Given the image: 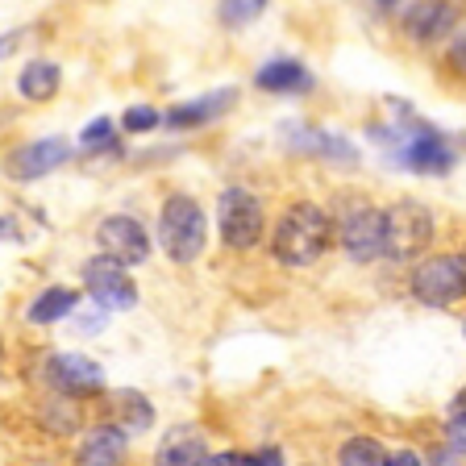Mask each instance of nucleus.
<instances>
[{
	"label": "nucleus",
	"instance_id": "nucleus-1",
	"mask_svg": "<svg viewBox=\"0 0 466 466\" xmlns=\"http://www.w3.org/2000/svg\"><path fill=\"white\" fill-rule=\"evenodd\" d=\"M333 242V221L329 213L312 200L291 204L288 213L279 217L271 238V254L283 262V267H312L320 254L329 250Z\"/></svg>",
	"mask_w": 466,
	"mask_h": 466
},
{
	"label": "nucleus",
	"instance_id": "nucleus-2",
	"mask_svg": "<svg viewBox=\"0 0 466 466\" xmlns=\"http://www.w3.org/2000/svg\"><path fill=\"white\" fill-rule=\"evenodd\" d=\"M158 246L179 267L200 258L204 246H208V217H204L200 200H192L184 192L167 196L163 208H158Z\"/></svg>",
	"mask_w": 466,
	"mask_h": 466
},
{
	"label": "nucleus",
	"instance_id": "nucleus-3",
	"mask_svg": "<svg viewBox=\"0 0 466 466\" xmlns=\"http://www.w3.org/2000/svg\"><path fill=\"white\" fill-rule=\"evenodd\" d=\"M433 242V213L420 200H396L383 208V254L396 262L417 258Z\"/></svg>",
	"mask_w": 466,
	"mask_h": 466
},
{
	"label": "nucleus",
	"instance_id": "nucleus-4",
	"mask_svg": "<svg viewBox=\"0 0 466 466\" xmlns=\"http://www.w3.org/2000/svg\"><path fill=\"white\" fill-rule=\"evenodd\" d=\"M412 296L429 309H450L466 296V254H433L412 271Z\"/></svg>",
	"mask_w": 466,
	"mask_h": 466
},
{
	"label": "nucleus",
	"instance_id": "nucleus-5",
	"mask_svg": "<svg viewBox=\"0 0 466 466\" xmlns=\"http://www.w3.org/2000/svg\"><path fill=\"white\" fill-rule=\"evenodd\" d=\"M217 225H221V242L229 250H250L262 242V200L246 187H225L217 200Z\"/></svg>",
	"mask_w": 466,
	"mask_h": 466
},
{
	"label": "nucleus",
	"instance_id": "nucleus-6",
	"mask_svg": "<svg viewBox=\"0 0 466 466\" xmlns=\"http://www.w3.org/2000/svg\"><path fill=\"white\" fill-rule=\"evenodd\" d=\"M84 291L92 296V304H100L105 312H129L137 304V283L129 279V271L108 254H96V258L84 262Z\"/></svg>",
	"mask_w": 466,
	"mask_h": 466
},
{
	"label": "nucleus",
	"instance_id": "nucleus-7",
	"mask_svg": "<svg viewBox=\"0 0 466 466\" xmlns=\"http://www.w3.org/2000/svg\"><path fill=\"white\" fill-rule=\"evenodd\" d=\"M338 238H341V250L354 262L383 258V208H375L367 200L350 204L338 221Z\"/></svg>",
	"mask_w": 466,
	"mask_h": 466
},
{
	"label": "nucleus",
	"instance_id": "nucleus-8",
	"mask_svg": "<svg viewBox=\"0 0 466 466\" xmlns=\"http://www.w3.org/2000/svg\"><path fill=\"white\" fill-rule=\"evenodd\" d=\"M71 163V142L67 137H38V142H21L9 158H5V175L13 184H34L46 179L50 171Z\"/></svg>",
	"mask_w": 466,
	"mask_h": 466
},
{
	"label": "nucleus",
	"instance_id": "nucleus-9",
	"mask_svg": "<svg viewBox=\"0 0 466 466\" xmlns=\"http://www.w3.org/2000/svg\"><path fill=\"white\" fill-rule=\"evenodd\" d=\"M96 246H100V254L116 258L121 267H142V262L150 258V233L129 213L105 217V221L96 225Z\"/></svg>",
	"mask_w": 466,
	"mask_h": 466
},
{
	"label": "nucleus",
	"instance_id": "nucleus-10",
	"mask_svg": "<svg viewBox=\"0 0 466 466\" xmlns=\"http://www.w3.org/2000/svg\"><path fill=\"white\" fill-rule=\"evenodd\" d=\"M454 25H458V0H417V5L404 13V34L417 42V46L441 42Z\"/></svg>",
	"mask_w": 466,
	"mask_h": 466
},
{
	"label": "nucleus",
	"instance_id": "nucleus-11",
	"mask_svg": "<svg viewBox=\"0 0 466 466\" xmlns=\"http://www.w3.org/2000/svg\"><path fill=\"white\" fill-rule=\"evenodd\" d=\"M233 105H238V87H213V92H204V96L175 105L163 121H167V129H200V126H208V121H217V116H225Z\"/></svg>",
	"mask_w": 466,
	"mask_h": 466
},
{
	"label": "nucleus",
	"instance_id": "nucleus-12",
	"mask_svg": "<svg viewBox=\"0 0 466 466\" xmlns=\"http://www.w3.org/2000/svg\"><path fill=\"white\" fill-rule=\"evenodd\" d=\"M129 433L121 425H96L76 450V466H126Z\"/></svg>",
	"mask_w": 466,
	"mask_h": 466
},
{
	"label": "nucleus",
	"instance_id": "nucleus-13",
	"mask_svg": "<svg viewBox=\"0 0 466 466\" xmlns=\"http://www.w3.org/2000/svg\"><path fill=\"white\" fill-rule=\"evenodd\" d=\"M46 379L58 391H96V388H105V370H100V362L84 359V354H50Z\"/></svg>",
	"mask_w": 466,
	"mask_h": 466
},
{
	"label": "nucleus",
	"instance_id": "nucleus-14",
	"mask_svg": "<svg viewBox=\"0 0 466 466\" xmlns=\"http://www.w3.org/2000/svg\"><path fill=\"white\" fill-rule=\"evenodd\" d=\"M400 163H404L408 171H420V175H446L450 167H454V150H450L437 134L425 129V134H417L404 150H400Z\"/></svg>",
	"mask_w": 466,
	"mask_h": 466
},
{
	"label": "nucleus",
	"instance_id": "nucleus-15",
	"mask_svg": "<svg viewBox=\"0 0 466 466\" xmlns=\"http://www.w3.org/2000/svg\"><path fill=\"white\" fill-rule=\"evenodd\" d=\"M291 137V150H304V155H320V158H329V163H341V167H354L359 163V150L346 142V137L338 134H325V129H309V126H291L288 129Z\"/></svg>",
	"mask_w": 466,
	"mask_h": 466
},
{
	"label": "nucleus",
	"instance_id": "nucleus-16",
	"mask_svg": "<svg viewBox=\"0 0 466 466\" xmlns=\"http://www.w3.org/2000/svg\"><path fill=\"white\" fill-rule=\"evenodd\" d=\"M155 466H208V446L196 429L179 425L163 437V446L155 454Z\"/></svg>",
	"mask_w": 466,
	"mask_h": 466
},
{
	"label": "nucleus",
	"instance_id": "nucleus-17",
	"mask_svg": "<svg viewBox=\"0 0 466 466\" xmlns=\"http://www.w3.org/2000/svg\"><path fill=\"white\" fill-rule=\"evenodd\" d=\"M58 87H63V67H58V63H50V58H34V63H25V67H21V76H17V92L25 100H34V105L55 100Z\"/></svg>",
	"mask_w": 466,
	"mask_h": 466
},
{
	"label": "nucleus",
	"instance_id": "nucleus-18",
	"mask_svg": "<svg viewBox=\"0 0 466 466\" xmlns=\"http://www.w3.org/2000/svg\"><path fill=\"white\" fill-rule=\"evenodd\" d=\"M254 84H258L262 92H309L312 76L304 63H296V58H271V63L258 67Z\"/></svg>",
	"mask_w": 466,
	"mask_h": 466
},
{
	"label": "nucleus",
	"instance_id": "nucleus-19",
	"mask_svg": "<svg viewBox=\"0 0 466 466\" xmlns=\"http://www.w3.org/2000/svg\"><path fill=\"white\" fill-rule=\"evenodd\" d=\"M76 309H79V291L55 283V288H46L42 296H34V304L25 309V317L34 320V325H55V320H67Z\"/></svg>",
	"mask_w": 466,
	"mask_h": 466
},
{
	"label": "nucleus",
	"instance_id": "nucleus-20",
	"mask_svg": "<svg viewBox=\"0 0 466 466\" xmlns=\"http://www.w3.org/2000/svg\"><path fill=\"white\" fill-rule=\"evenodd\" d=\"M150 425H155L150 400L137 396V391H126V396H121V429H126V433H150Z\"/></svg>",
	"mask_w": 466,
	"mask_h": 466
},
{
	"label": "nucleus",
	"instance_id": "nucleus-21",
	"mask_svg": "<svg viewBox=\"0 0 466 466\" xmlns=\"http://www.w3.org/2000/svg\"><path fill=\"white\" fill-rule=\"evenodd\" d=\"M383 446L375 437H350L341 446V466H383Z\"/></svg>",
	"mask_w": 466,
	"mask_h": 466
},
{
	"label": "nucleus",
	"instance_id": "nucleus-22",
	"mask_svg": "<svg viewBox=\"0 0 466 466\" xmlns=\"http://www.w3.org/2000/svg\"><path fill=\"white\" fill-rule=\"evenodd\" d=\"M262 13H267V0H221V21L233 29L258 21Z\"/></svg>",
	"mask_w": 466,
	"mask_h": 466
},
{
	"label": "nucleus",
	"instance_id": "nucleus-23",
	"mask_svg": "<svg viewBox=\"0 0 466 466\" xmlns=\"http://www.w3.org/2000/svg\"><path fill=\"white\" fill-rule=\"evenodd\" d=\"M113 121H108V116H96V121H87L84 126V134H79V146H84L87 155H92V150H108V146L116 142V134H113Z\"/></svg>",
	"mask_w": 466,
	"mask_h": 466
},
{
	"label": "nucleus",
	"instance_id": "nucleus-24",
	"mask_svg": "<svg viewBox=\"0 0 466 466\" xmlns=\"http://www.w3.org/2000/svg\"><path fill=\"white\" fill-rule=\"evenodd\" d=\"M121 126H126V134H150V129L163 126V113L150 105H134V108H126Z\"/></svg>",
	"mask_w": 466,
	"mask_h": 466
},
{
	"label": "nucleus",
	"instance_id": "nucleus-25",
	"mask_svg": "<svg viewBox=\"0 0 466 466\" xmlns=\"http://www.w3.org/2000/svg\"><path fill=\"white\" fill-rule=\"evenodd\" d=\"M450 446H454V454H466V412H454L450 417Z\"/></svg>",
	"mask_w": 466,
	"mask_h": 466
},
{
	"label": "nucleus",
	"instance_id": "nucleus-26",
	"mask_svg": "<svg viewBox=\"0 0 466 466\" xmlns=\"http://www.w3.org/2000/svg\"><path fill=\"white\" fill-rule=\"evenodd\" d=\"M446 63H450V71H454V76H462V79H466V34L454 42V46H450Z\"/></svg>",
	"mask_w": 466,
	"mask_h": 466
},
{
	"label": "nucleus",
	"instance_id": "nucleus-27",
	"mask_svg": "<svg viewBox=\"0 0 466 466\" xmlns=\"http://www.w3.org/2000/svg\"><path fill=\"white\" fill-rule=\"evenodd\" d=\"M208 466H254L246 454H233V450H225V454H208Z\"/></svg>",
	"mask_w": 466,
	"mask_h": 466
},
{
	"label": "nucleus",
	"instance_id": "nucleus-28",
	"mask_svg": "<svg viewBox=\"0 0 466 466\" xmlns=\"http://www.w3.org/2000/svg\"><path fill=\"white\" fill-rule=\"evenodd\" d=\"M383 466H420V458L412 450H396L391 458H383Z\"/></svg>",
	"mask_w": 466,
	"mask_h": 466
},
{
	"label": "nucleus",
	"instance_id": "nucleus-29",
	"mask_svg": "<svg viewBox=\"0 0 466 466\" xmlns=\"http://www.w3.org/2000/svg\"><path fill=\"white\" fill-rule=\"evenodd\" d=\"M21 233H17V221L13 217H0V242H17Z\"/></svg>",
	"mask_w": 466,
	"mask_h": 466
},
{
	"label": "nucleus",
	"instance_id": "nucleus-30",
	"mask_svg": "<svg viewBox=\"0 0 466 466\" xmlns=\"http://www.w3.org/2000/svg\"><path fill=\"white\" fill-rule=\"evenodd\" d=\"M17 38H21V34H9V38H0V58H5V55H13V46H17Z\"/></svg>",
	"mask_w": 466,
	"mask_h": 466
},
{
	"label": "nucleus",
	"instance_id": "nucleus-31",
	"mask_svg": "<svg viewBox=\"0 0 466 466\" xmlns=\"http://www.w3.org/2000/svg\"><path fill=\"white\" fill-rule=\"evenodd\" d=\"M454 412H466V391L458 396V404H454Z\"/></svg>",
	"mask_w": 466,
	"mask_h": 466
},
{
	"label": "nucleus",
	"instance_id": "nucleus-32",
	"mask_svg": "<svg viewBox=\"0 0 466 466\" xmlns=\"http://www.w3.org/2000/svg\"><path fill=\"white\" fill-rule=\"evenodd\" d=\"M375 5H383V9H391V5H400V0H375Z\"/></svg>",
	"mask_w": 466,
	"mask_h": 466
}]
</instances>
